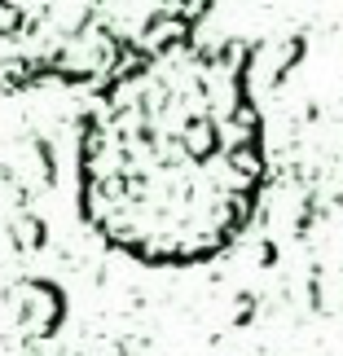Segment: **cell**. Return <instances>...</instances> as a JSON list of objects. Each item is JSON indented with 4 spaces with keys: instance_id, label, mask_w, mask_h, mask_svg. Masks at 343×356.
I'll return each mask as SVG.
<instances>
[{
    "instance_id": "6da1fadb",
    "label": "cell",
    "mask_w": 343,
    "mask_h": 356,
    "mask_svg": "<svg viewBox=\"0 0 343 356\" xmlns=\"http://www.w3.org/2000/svg\"><path fill=\"white\" fill-rule=\"evenodd\" d=\"M264 128L238 44L185 40L102 84L79 132V207L106 246L176 268L255 216Z\"/></svg>"
},
{
    "instance_id": "7a4b0ae2",
    "label": "cell",
    "mask_w": 343,
    "mask_h": 356,
    "mask_svg": "<svg viewBox=\"0 0 343 356\" xmlns=\"http://www.w3.org/2000/svg\"><path fill=\"white\" fill-rule=\"evenodd\" d=\"M212 0H0V92L111 84L194 40Z\"/></svg>"
}]
</instances>
